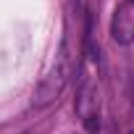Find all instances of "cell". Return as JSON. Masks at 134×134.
<instances>
[{
    "mask_svg": "<svg viewBox=\"0 0 134 134\" xmlns=\"http://www.w3.org/2000/svg\"><path fill=\"white\" fill-rule=\"evenodd\" d=\"M69 76H71V58H69V53H66V47H63L60 55H58V60L53 63V69L47 71V76L40 82V87H37V92H34V97H32V105H34V108H47V105H53V103L60 97V92L66 90Z\"/></svg>",
    "mask_w": 134,
    "mask_h": 134,
    "instance_id": "obj_1",
    "label": "cell"
},
{
    "mask_svg": "<svg viewBox=\"0 0 134 134\" xmlns=\"http://www.w3.org/2000/svg\"><path fill=\"white\" fill-rule=\"evenodd\" d=\"M110 37L118 45H131L134 42V3L126 0L113 11V21H110Z\"/></svg>",
    "mask_w": 134,
    "mask_h": 134,
    "instance_id": "obj_2",
    "label": "cell"
},
{
    "mask_svg": "<svg viewBox=\"0 0 134 134\" xmlns=\"http://www.w3.org/2000/svg\"><path fill=\"white\" fill-rule=\"evenodd\" d=\"M84 129H87L90 134H97V129H100V116H97V110L84 118Z\"/></svg>",
    "mask_w": 134,
    "mask_h": 134,
    "instance_id": "obj_3",
    "label": "cell"
},
{
    "mask_svg": "<svg viewBox=\"0 0 134 134\" xmlns=\"http://www.w3.org/2000/svg\"><path fill=\"white\" fill-rule=\"evenodd\" d=\"M131 100H134V79H131Z\"/></svg>",
    "mask_w": 134,
    "mask_h": 134,
    "instance_id": "obj_4",
    "label": "cell"
},
{
    "mask_svg": "<svg viewBox=\"0 0 134 134\" xmlns=\"http://www.w3.org/2000/svg\"><path fill=\"white\" fill-rule=\"evenodd\" d=\"M126 134H134V131H126Z\"/></svg>",
    "mask_w": 134,
    "mask_h": 134,
    "instance_id": "obj_5",
    "label": "cell"
}]
</instances>
